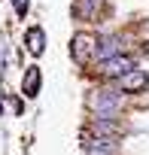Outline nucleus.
<instances>
[{
	"instance_id": "9",
	"label": "nucleus",
	"mask_w": 149,
	"mask_h": 155,
	"mask_svg": "<svg viewBox=\"0 0 149 155\" xmlns=\"http://www.w3.org/2000/svg\"><path fill=\"white\" fill-rule=\"evenodd\" d=\"M12 6H15V12L25 18V15H28V6H31V0H12Z\"/></svg>"
},
{
	"instance_id": "6",
	"label": "nucleus",
	"mask_w": 149,
	"mask_h": 155,
	"mask_svg": "<svg viewBox=\"0 0 149 155\" xmlns=\"http://www.w3.org/2000/svg\"><path fill=\"white\" fill-rule=\"evenodd\" d=\"M119 85H122V91H143L149 85V76L143 70H131V73H125L119 79Z\"/></svg>"
},
{
	"instance_id": "8",
	"label": "nucleus",
	"mask_w": 149,
	"mask_h": 155,
	"mask_svg": "<svg viewBox=\"0 0 149 155\" xmlns=\"http://www.w3.org/2000/svg\"><path fill=\"white\" fill-rule=\"evenodd\" d=\"M94 6H98V0H79V3H76V12H79L82 18H91V15H94Z\"/></svg>"
},
{
	"instance_id": "4",
	"label": "nucleus",
	"mask_w": 149,
	"mask_h": 155,
	"mask_svg": "<svg viewBox=\"0 0 149 155\" xmlns=\"http://www.w3.org/2000/svg\"><path fill=\"white\" fill-rule=\"evenodd\" d=\"M25 46H28V52H31L34 58H40V55L46 52V31H43V28H28Z\"/></svg>"
},
{
	"instance_id": "10",
	"label": "nucleus",
	"mask_w": 149,
	"mask_h": 155,
	"mask_svg": "<svg viewBox=\"0 0 149 155\" xmlns=\"http://www.w3.org/2000/svg\"><path fill=\"white\" fill-rule=\"evenodd\" d=\"M0 110H3V107H0Z\"/></svg>"
},
{
	"instance_id": "7",
	"label": "nucleus",
	"mask_w": 149,
	"mask_h": 155,
	"mask_svg": "<svg viewBox=\"0 0 149 155\" xmlns=\"http://www.w3.org/2000/svg\"><path fill=\"white\" fill-rule=\"evenodd\" d=\"M119 37H104L101 43H98V58L101 61H110V58H116V52H119Z\"/></svg>"
},
{
	"instance_id": "5",
	"label": "nucleus",
	"mask_w": 149,
	"mask_h": 155,
	"mask_svg": "<svg viewBox=\"0 0 149 155\" xmlns=\"http://www.w3.org/2000/svg\"><path fill=\"white\" fill-rule=\"evenodd\" d=\"M40 82H43L40 67H28L25 70V79H22V94L25 97H37L40 94Z\"/></svg>"
},
{
	"instance_id": "2",
	"label": "nucleus",
	"mask_w": 149,
	"mask_h": 155,
	"mask_svg": "<svg viewBox=\"0 0 149 155\" xmlns=\"http://www.w3.org/2000/svg\"><path fill=\"white\" fill-rule=\"evenodd\" d=\"M70 52H73V61L76 64H85L91 55H98V40L91 34H76L70 43Z\"/></svg>"
},
{
	"instance_id": "1",
	"label": "nucleus",
	"mask_w": 149,
	"mask_h": 155,
	"mask_svg": "<svg viewBox=\"0 0 149 155\" xmlns=\"http://www.w3.org/2000/svg\"><path fill=\"white\" fill-rule=\"evenodd\" d=\"M88 104H91V110H94V116H98V119H113V116L122 110V97H119L116 91H110V88L94 91Z\"/></svg>"
},
{
	"instance_id": "3",
	"label": "nucleus",
	"mask_w": 149,
	"mask_h": 155,
	"mask_svg": "<svg viewBox=\"0 0 149 155\" xmlns=\"http://www.w3.org/2000/svg\"><path fill=\"white\" fill-rule=\"evenodd\" d=\"M107 76H119V79H122V76L125 73H131L134 70V61L131 58H125V55H116V58H110V61H104V67H101Z\"/></svg>"
}]
</instances>
